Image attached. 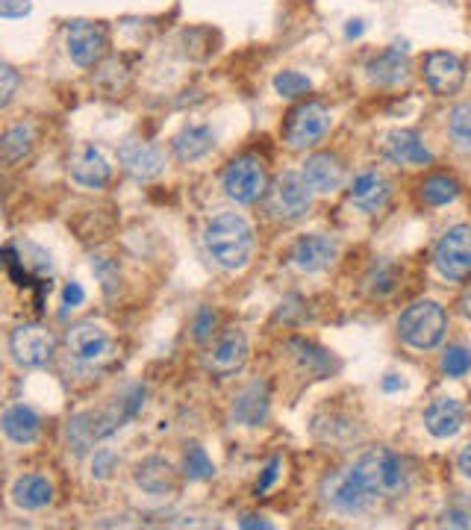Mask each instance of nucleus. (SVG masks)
Wrapping results in <instances>:
<instances>
[{
  "mask_svg": "<svg viewBox=\"0 0 471 530\" xmlns=\"http://www.w3.org/2000/svg\"><path fill=\"white\" fill-rule=\"evenodd\" d=\"M292 351H295L298 366H301L304 371H310V374H315V377H324L327 371H333V360H330V354H327L324 348L313 345V342L298 339V342H292Z\"/></svg>",
  "mask_w": 471,
  "mask_h": 530,
  "instance_id": "30",
  "label": "nucleus"
},
{
  "mask_svg": "<svg viewBox=\"0 0 471 530\" xmlns=\"http://www.w3.org/2000/svg\"><path fill=\"white\" fill-rule=\"evenodd\" d=\"M183 472L189 480H210L215 475V463L207 457V451L201 445H189V451L183 457Z\"/></svg>",
  "mask_w": 471,
  "mask_h": 530,
  "instance_id": "34",
  "label": "nucleus"
},
{
  "mask_svg": "<svg viewBox=\"0 0 471 530\" xmlns=\"http://www.w3.org/2000/svg\"><path fill=\"white\" fill-rule=\"evenodd\" d=\"M33 3L30 0H0V18L12 21V18H24L30 15Z\"/></svg>",
  "mask_w": 471,
  "mask_h": 530,
  "instance_id": "41",
  "label": "nucleus"
},
{
  "mask_svg": "<svg viewBox=\"0 0 471 530\" xmlns=\"http://www.w3.org/2000/svg\"><path fill=\"white\" fill-rule=\"evenodd\" d=\"M118 469V454L112 451V448H101V451H95V460H92V475L98 477V480H106V477L112 475Z\"/></svg>",
  "mask_w": 471,
  "mask_h": 530,
  "instance_id": "38",
  "label": "nucleus"
},
{
  "mask_svg": "<svg viewBox=\"0 0 471 530\" xmlns=\"http://www.w3.org/2000/svg\"><path fill=\"white\" fill-rule=\"evenodd\" d=\"M383 154L398 165H430L433 154L424 148L416 130H392L383 139Z\"/></svg>",
  "mask_w": 471,
  "mask_h": 530,
  "instance_id": "19",
  "label": "nucleus"
},
{
  "mask_svg": "<svg viewBox=\"0 0 471 530\" xmlns=\"http://www.w3.org/2000/svg\"><path fill=\"white\" fill-rule=\"evenodd\" d=\"M401 386H404V383H401L395 374H389V377L383 380V389H386V392H395V389H401Z\"/></svg>",
  "mask_w": 471,
  "mask_h": 530,
  "instance_id": "46",
  "label": "nucleus"
},
{
  "mask_svg": "<svg viewBox=\"0 0 471 530\" xmlns=\"http://www.w3.org/2000/svg\"><path fill=\"white\" fill-rule=\"evenodd\" d=\"M389 180L377 171H363L351 186V204L363 212H377L389 201Z\"/></svg>",
  "mask_w": 471,
  "mask_h": 530,
  "instance_id": "21",
  "label": "nucleus"
},
{
  "mask_svg": "<svg viewBox=\"0 0 471 530\" xmlns=\"http://www.w3.org/2000/svg\"><path fill=\"white\" fill-rule=\"evenodd\" d=\"M421 198L430 207H445L460 198V183L448 174H433L421 183Z\"/></svg>",
  "mask_w": 471,
  "mask_h": 530,
  "instance_id": "29",
  "label": "nucleus"
},
{
  "mask_svg": "<svg viewBox=\"0 0 471 530\" xmlns=\"http://www.w3.org/2000/svg\"><path fill=\"white\" fill-rule=\"evenodd\" d=\"M215 324H218V316H215V310L210 307H201L195 318H192V336L198 339V342H210L212 333H215Z\"/></svg>",
  "mask_w": 471,
  "mask_h": 530,
  "instance_id": "37",
  "label": "nucleus"
},
{
  "mask_svg": "<svg viewBox=\"0 0 471 530\" xmlns=\"http://www.w3.org/2000/svg\"><path fill=\"white\" fill-rule=\"evenodd\" d=\"M65 48H68V56H71L74 65L95 68L106 56L109 33H106L104 24H98V21H86V18L68 21L65 24Z\"/></svg>",
  "mask_w": 471,
  "mask_h": 530,
  "instance_id": "8",
  "label": "nucleus"
},
{
  "mask_svg": "<svg viewBox=\"0 0 471 530\" xmlns=\"http://www.w3.org/2000/svg\"><path fill=\"white\" fill-rule=\"evenodd\" d=\"M321 495H324V501H327L336 513H348V516H351V513H363L368 504H371V498L360 489V483L351 477L348 469L327 477L324 486H321Z\"/></svg>",
  "mask_w": 471,
  "mask_h": 530,
  "instance_id": "14",
  "label": "nucleus"
},
{
  "mask_svg": "<svg viewBox=\"0 0 471 530\" xmlns=\"http://www.w3.org/2000/svg\"><path fill=\"white\" fill-rule=\"evenodd\" d=\"M68 171L80 186H89V189H101L112 180V165L95 145H83L68 162Z\"/></svg>",
  "mask_w": 471,
  "mask_h": 530,
  "instance_id": "17",
  "label": "nucleus"
},
{
  "mask_svg": "<svg viewBox=\"0 0 471 530\" xmlns=\"http://www.w3.org/2000/svg\"><path fill=\"white\" fill-rule=\"evenodd\" d=\"M65 345H68V354L77 363H86V366L104 363L106 357L112 354V336L106 333L101 324H92V321L74 324L65 333Z\"/></svg>",
  "mask_w": 471,
  "mask_h": 530,
  "instance_id": "11",
  "label": "nucleus"
},
{
  "mask_svg": "<svg viewBox=\"0 0 471 530\" xmlns=\"http://www.w3.org/2000/svg\"><path fill=\"white\" fill-rule=\"evenodd\" d=\"M313 207V186L298 171H283L268 189V210L283 221H295Z\"/></svg>",
  "mask_w": 471,
  "mask_h": 530,
  "instance_id": "7",
  "label": "nucleus"
},
{
  "mask_svg": "<svg viewBox=\"0 0 471 530\" xmlns=\"http://www.w3.org/2000/svg\"><path fill=\"white\" fill-rule=\"evenodd\" d=\"M65 439H68V448L74 451V457H86L92 451V445L98 442V430H95V419L92 413H80L74 416L68 427H65Z\"/></svg>",
  "mask_w": 471,
  "mask_h": 530,
  "instance_id": "28",
  "label": "nucleus"
},
{
  "mask_svg": "<svg viewBox=\"0 0 471 530\" xmlns=\"http://www.w3.org/2000/svg\"><path fill=\"white\" fill-rule=\"evenodd\" d=\"M463 422H466V410H463V404L457 398H436L424 410V427L436 439L457 436L463 430Z\"/></svg>",
  "mask_w": 471,
  "mask_h": 530,
  "instance_id": "16",
  "label": "nucleus"
},
{
  "mask_svg": "<svg viewBox=\"0 0 471 530\" xmlns=\"http://www.w3.org/2000/svg\"><path fill=\"white\" fill-rule=\"evenodd\" d=\"M221 186H224L227 198L236 201V204H254V201H260L262 195L268 192V174H265L262 159L254 157V154L236 157L224 168Z\"/></svg>",
  "mask_w": 471,
  "mask_h": 530,
  "instance_id": "4",
  "label": "nucleus"
},
{
  "mask_svg": "<svg viewBox=\"0 0 471 530\" xmlns=\"http://www.w3.org/2000/svg\"><path fill=\"white\" fill-rule=\"evenodd\" d=\"M239 528H262V530H268V528H271V522H265V519H260V516H245V519L239 522Z\"/></svg>",
  "mask_w": 471,
  "mask_h": 530,
  "instance_id": "45",
  "label": "nucleus"
},
{
  "mask_svg": "<svg viewBox=\"0 0 471 530\" xmlns=\"http://www.w3.org/2000/svg\"><path fill=\"white\" fill-rule=\"evenodd\" d=\"M421 74H424V83L430 86L433 95L448 98V95H457L463 89V83H466V62L457 53L433 51L424 56Z\"/></svg>",
  "mask_w": 471,
  "mask_h": 530,
  "instance_id": "10",
  "label": "nucleus"
},
{
  "mask_svg": "<svg viewBox=\"0 0 471 530\" xmlns=\"http://www.w3.org/2000/svg\"><path fill=\"white\" fill-rule=\"evenodd\" d=\"M268 404H271V395H268V383L254 380L251 386H245L236 398H233V422L245 424V427H260L268 419Z\"/></svg>",
  "mask_w": 471,
  "mask_h": 530,
  "instance_id": "18",
  "label": "nucleus"
},
{
  "mask_svg": "<svg viewBox=\"0 0 471 530\" xmlns=\"http://www.w3.org/2000/svg\"><path fill=\"white\" fill-rule=\"evenodd\" d=\"M0 83H3V89H0V106H9L12 104V98H15V92H18L21 77H18V71H15L12 65H3V68H0Z\"/></svg>",
  "mask_w": 471,
  "mask_h": 530,
  "instance_id": "40",
  "label": "nucleus"
},
{
  "mask_svg": "<svg viewBox=\"0 0 471 530\" xmlns=\"http://www.w3.org/2000/svg\"><path fill=\"white\" fill-rule=\"evenodd\" d=\"M327 133H330V109L318 101L298 104L286 115V124H283V139L295 151L315 148Z\"/></svg>",
  "mask_w": 471,
  "mask_h": 530,
  "instance_id": "5",
  "label": "nucleus"
},
{
  "mask_svg": "<svg viewBox=\"0 0 471 530\" xmlns=\"http://www.w3.org/2000/svg\"><path fill=\"white\" fill-rule=\"evenodd\" d=\"M442 525H454V528H471V519L466 513H457V510H451V513H445L442 516Z\"/></svg>",
  "mask_w": 471,
  "mask_h": 530,
  "instance_id": "43",
  "label": "nucleus"
},
{
  "mask_svg": "<svg viewBox=\"0 0 471 530\" xmlns=\"http://www.w3.org/2000/svg\"><path fill=\"white\" fill-rule=\"evenodd\" d=\"M39 430H42V422L36 416V410H30L27 404H12L6 407L3 413V433L18 442V445H30L39 439Z\"/></svg>",
  "mask_w": 471,
  "mask_h": 530,
  "instance_id": "26",
  "label": "nucleus"
},
{
  "mask_svg": "<svg viewBox=\"0 0 471 530\" xmlns=\"http://www.w3.org/2000/svg\"><path fill=\"white\" fill-rule=\"evenodd\" d=\"M274 92L286 101H298L304 98L307 92H313V80L301 71H280L274 77Z\"/></svg>",
  "mask_w": 471,
  "mask_h": 530,
  "instance_id": "31",
  "label": "nucleus"
},
{
  "mask_svg": "<svg viewBox=\"0 0 471 530\" xmlns=\"http://www.w3.org/2000/svg\"><path fill=\"white\" fill-rule=\"evenodd\" d=\"M33 139H36V133H33L30 124H15V127H9V130L3 133V139H0L3 165H15V162H21V159L27 157L30 148H33Z\"/></svg>",
  "mask_w": 471,
  "mask_h": 530,
  "instance_id": "27",
  "label": "nucleus"
},
{
  "mask_svg": "<svg viewBox=\"0 0 471 530\" xmlns=\"http://www.w3.org/2000/svg\"><path fill=\"white\" fill-rule=\"evenodd\" d=\"M407 74H410L407 48H389L368 62V77L377 86H398L401 80H407Z\"/></svg>",
  "mask_w": 471,
  "mask_h": 530,
  "instance_id": "23",
  "label": "nucleus"
},
{
  "mask_svg": "<svg viewBox=\"0 0 471 530\" xmlns=\"http://www.w3.org/2000/svg\"><path fill=\"white\" fill-rule=\"evenodd\" d=\"M280 469H283V460L280 457H271L268 463H265V469H262L260 480L254 483V495L260 498V495H265L274 483H277V477H280Z\"/></svg>",
  "mask_w": 471,
  "mask_h": 530,
  "instance_id": "39",
  "label": "nucleus"
},
{
  "mask_svg": "<svg viewBox=\"0 0 471 530\" xmlns=\"http://www.w3.org/2000/svg\"><path fill=\"white\" fill-rule=\"evenodd\" d=\"M301 174L313 186V192H321V195H330V192L342 189V183H345V165L333 154H313L304 162Z\"/></svg>",
  "mask_w": 471,
  "mask_h": 530,
  "instance_id": "20",
  "label": "nucleus"
},
{
  "mask_svg": "<svg viewBox=\"0 0 471 530\" xmlns=\"http://www.w3.org/2000/svg\"><path fill=\"white\" fill-rule=\"evenodd\" d=\"M62 301H65V307H80V304L86 301L83 286H80V283H68L65 292H62Z\"/></svg>",
  "mask_w": 471,
  "mask_h": 530,
  "instance_id": "42",
  "label": "nucleus"
},
{
  "mask_svg": "<svg viewBox=\"0 0 471 530\" xmlns=\"http://www.w3.org/2000/svg\"><path fill=\"white\" fill-rule=\"evenodd\" d=\"M204 245L221 268H242L254 254V230L236 212H218L204 227Z\"/></svg>",
  "mask_w": 471,
  "mask_h": 530,
  "instance_id": "1",
  "label": "nucleus"
},
{
  "mask_svg": "<svg viewBox=\"0 0 471 530\" xmlns=\"http://www.w3.org/2000/svg\"><path fill=\"white\" fill-rule=\"evenodd\" d=\"M92 271H95V277L101 280L106 298H115V292H118V286H121L118 265L112 263V260H106V257H95V260H92Z\"/></svg>",
  "mask_w": 471,
  "mask_h": 530,
  "instance_id": "36",
  "label": "nucleus"
},
{
  "mask_svg": "<svg viewBox=\"0 0 471 530\" xmlns=\"http://www.w3.org/2000/svg\"><path fill=\"white\" fill-rule=\"evenodd\" d=\"M433 263H436L439 274H442L445 280H457V283L469 280L471 224H457V227H451V230L439 239V245H436V251H433Z\"/></svg>",
  "mask_w": 471,
  "mask_h": 530,
  "instance_id": "9",
  "label": "nucleus"
},
{
  "mask_svg": "<svg viewBox=\"0 0 471 530\" xmlns=\"http://www.w3.org/2000/svg\"><path fill=\"white\" fill-rule=\"evenodd\" d=\"M12 501L21 510H45L53 501V483L42 475H24L12 483Z\"/></svg>",
  "mask_w": 471,
  "mask_h": 530,
  "instance_id": "25",
  "label": "nucleus"
},
{
  "mask_svg": "<svg viewBox=\"0 0 471 530\" xmlns=\"http://www.w3.org/2000/svg\"><path fill=\"white\" fill-rule=\"evenodd\" d=\"M448 133L460 151H471V104H457L448 115Z\"/></svg>",
  "mask_w": 471,
  "mask_h": 530,
  "instance_id": "33",
  "label": "nucleus"
},
{
  "mask_svg": "<svg viewBox=\"0 0 471 530\" xmlns=\"http://www.w3.org/2000/svg\"><path fill=\"white\" fill-rule=\"evenodd\" d=\"M118 162H121V168L130 177H136V180H154V177L162 174V168H165V154L159 151L157 145H151V142L127 139L118 148Z\"/></svg>",
  "mask_w": 471,
  "mask_h": 530,
  "instance_id": "13",
  "label": "nucleus"
},
{
  "mask_svg": "<svg viewBox=\"0 0 471 530\" xmlns=\"http://www.w3.org/2000/svg\"><path fill=\"white\" fill-rule=\"evenodd\" d=\"M395 286H398V265L386 263V260H380V263L371 265V271H368V277H366V289L374 295V298L389 295Z\"/></svg>",
  "mask_w": 471,
  "mask_h": 530,
  "instance_id": "32",
  "label": "nucleus"
},
{
  "mask_svg": "<svg viewBox=\"0 0 471 530\" xmlns=\"http://www.w3.org/2000/svg\"><path fill=\"white\" fill-rule=\"evenodd\" d=\"M460 310H463V316L471 318V289H466V295L460 298Z\"/></svg>",
  "mask_w": 471,
  "mask_h": 530,
  "instance_id": "47",
  "label": "nucleus"
},
{
  "mask_svg": "<svg viewBox=\"0 0 471 530\" xmlns=\"http://www.w3.org/2000/svg\"><path fill=\"white\" fill-rule=\"evenodd\" d=\"M442 371L448 377H463L471 371V351L463 345H451L445 354H442Z\"/></svg>",
  "mask_w": 471,
  "mask_h": 530,
  "instance_id": "35",
  "label": "nucleus"
},
{
  "mask_svg": "<svg viewBox=\"0 0 471 530\" xmlns=\"http://www.w3.org/2000/svg\"><path fill=\"white\" fill-rule=\"evenodd\" d=\"M248 354H251L248 336L239 327H227L207 354V371H212L215 377H230L245 369Z\"/></svg>",
  "mask_w": 471,
  "mask_h": 530,
  "instance_id": "12",
  "label": "nucleus"
},
{
  "mask_svg": "<svg viewBox=\"0 0 471 530\" xmlns=\"http://www.w3.org/2000/svg\"><path fill=\"white\" fill-rule=\"evenodd\" d=\"M445 330H448V316L436 301H416L398 318L401 339L416 351L436 348L445 339Z\"/></svg>",
  "mask_w": 471,
  "mask_h": 530,
  "instance_id": "3",
  "label": "nucleus"
},
{
  "mask_svg": "<svg viewBox=\"0 0 471 530\" xmlns=\"http://www.w3.org/2000/svg\"><path fill=\"white\" fill-rule=\"evenodd\" d=\"M348 472L360 483V489L366 492L371 501L392 498V495H401L407 489L404 463L389 448H368L366 454Z\"/></svg>",
  "mask_w": 471,
  "mask_h": 530,
  "instance_id": "2",
  "label": "nucleus"
},
{
  "mask_svg": "<svg viewBox=\"0 0 471 530\" xmlns=\"http://www.w3.org/2000/svg\"><path fill=\"white\" fill-rule=\"evenodd\" d=\"M336 257H339V245H336V239H330L324 233H310V236L298 239V245L292 251L295 265L301 271H310V274L330 268L336 263Z\"/></svg>",
  "mask_w": 471,
  "mask_h": 530,
  "instance_id": "15",
  "label": "nucleus"
},
{
  "mask_svg": "<svg viewBox=\"0 0 471 530\" xmlns=\"http://www.w3.org/2000/svg\"><path fill=\"white\" fill-rule=\"evenodd\" d=\"M9 354L24 369H42L56 354V336L45 324H18L9 333Z\"/></svg>",
  "mask_w": 471,
  "mask_h": 530,
  "instance_id": "6",
  "label": "nucleus"
},
{
  "mask_svg": "<svg viewBox=\"0 0 471 530\" xmlns=\"http://www.w3.org/2000/svg\"><path fill=\"white\" fill-rule=\"evenodd\" d=\"M457 466H460V472L466 477H471V445H466L463 451H460V457H457Z\"/></svg>",
  "mask_w": 471,
  "mask_h": 530,
  "instance_id": "44",
  "label": "nucleus"
},
{
  "mask_svg": "<svg viewBox=\"0 0 471 530\" xmlns=\"http://www.w3.org/2000/svg\"><path fill=\"white\" fill-rule=\"evenodd\" d=\"M345 33H348V39H354V36H360V33H363V24H360V21H351Z\"/></svg>",
  "mask_w": 471,
  "mask_h": 530,
  "instance_id": "48",
  "label": "nucleus"
},
{
  "mask_svg": "<svg viewBox=\"0 0 471 530\" xmlns=\"http://www.w3.org/2000/svg\"><path fill=\"white\" fill-rule=\"evenodd\" d=\"M133 480L148 492V495H168L174 486H177V472L168 460L162 457H145L136 472H133Z\"/></svg>",
  "mask_w": 471,
  "mask_h": 530,
  "instance_id": "22",
  "label": "nucleus"
},
{
  "mask_svg": "<svg viewBox=\"0 0 471 530\" xmlns=\"http://www.w3.org/2000/svg\"><path fill=\"white\" fill-rule=\"evenodd\" d=\"M171 148H174V157L180 159V162H195V159L207 157L212 148H215V133H212L210 127H204V124H189V127H183L174 136Z\"/></svg>",
  "mask_w": 471,
  "mask_h": 530,
  "instance_id": "24",
  "label": "nucleus"
}]
</instances>
